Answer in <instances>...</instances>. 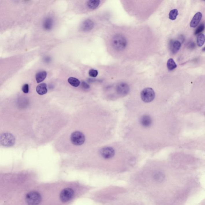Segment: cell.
I'll return each mask as SVG.
<instances>
[{"mask_svg": "<svg viewBox=\"0 0 205 205\" xmlns=\"http://www.w3.org/2000/svg\"><path fill=\"white\" fill-rule=\"evenodd\" d=\"M181 47L180 42L178 40L171 41L170 49L173 53L176 54L178 51Z\"/></svg>", "mask_w": 205, "mask_h": 205, "instance_id": "7c38bea8", "label": "cell"}, {"mask_svg": "<svg viewBox=\"0 0 205 205\" xmlns=\"http://www.w3.org/2000/svg\"><path fill=\"white\" fill-rule=\"evenodd\" d=\"M115 150L113 148L106 147L103 148L100 151V154L103 158L106 159H111L115 155Z\"/></svg>", "mask_w": 205, "mask_h": 205, "instance_id": "52a82bcc", "label": "cell"}, {"mask_svg": "<svg viewBox=\"0 0 205 205\" xmlns=\"http://www.w3.org/2000/svg\"><path fill=\"white\" fill-rule=\"evenodd\" d=\"M71 141L73 144L76 145H81L84 144L85 137L83 133L80 132H73L71 136Z\"/></svg>", "mask_w": 205, "mask_h": 205, "instance_id": "5b68a950", "label": "cell"}, {"mask_svg": "<svg viewBox=\"0 0 205 205\" xmlns=\"http://www.w3.org/2000/svg\"><path fill=\"white\" fill-rule=\"evenodd\" d=\"M202 51H205V47L203 49H202Z\"/></svg>", "mask_w": 205, "mask_h": 205, "instance_id": "484cf974", "label": "cell"}, {"mask_svg": "<svg viewBox=\"0 0 205 205\" xmlns=\"http://www.w3.org/2000/svg\"><path fill=\"white\" fill-rule=\"evenodd\" d=\"M202 17V14L201 12H197L195 14L193 19L190 22V26L191 27L195 28L197 26L199 23Z\"/></svg>", "mask_w": 205, "mask_h": 205, "instance_id": "9c48e42d", "label": "cell"}, {"mask_svg": "<svg viewBox=\"0 0 205 205\" xmlns=\"http://www.w3.org/2000/svg\"><path fill=\"white\" fill-rule=\"evenodd\" d=\"M141 99L145 103H149L154 99L155 93L153 89L149 87L145 88L141 93Z\"/></svg>", "mask_w": 205, "mask_h": 205, "instance_id": "3957f363", "label": "cell"}, {"mask_svg": "<svg viewBox=\"0 0 205 205\" xmlns=\"http://www.w3.org/2000/svg\"><path fill=\"white\" fill-rule=\"evenodd\" d=\"M98 74V72L97 70L92 69L89 71V75L90 77H95L97 76Z\"/></svg>", "mask_w": 205, "mask_h": 205, "instance_id": "603a6c76", "label": "cell"}, {"mask_svg": "<svg viewBox=\"0 0 205 205\" xmlns=\"http://www.w3.org/2000/svg\"><path fill=\"white\" fill-rule=\"evenodd\" d=\"M53 20L51 18H47L43 23V27L45 30H50L53 26Z\"/></svg>", "mask_w": 205, "mask_h": 205, "instance_id": "2e32d148", "label": "cell"}, {"mask_svg": "<svg viewBox=\"0 0 205 205\" xmlns=\"http://www.w3.org/2000/svg\"><path fill=\"white\" fill-rule=\"evenodd\" d=\"M23 92L25 93H27L29 91V86L27 84H25L22 87Z\"/></svg>", "mask_w": 205, "mask_h": 205, "instance_id": "cb8c5ba5", "label": "cell"}, {"mask_svg": "<svg viewBox=\"0 0 205 205\" xmlns=\"http://www.w3.org/2000/svg\"><path fill=\"white\" fill-rule=\"evenodd\" d=\"M178 15V12L177 9H174L169 12V18L171 20H175Z\"/></svg>", "mask_w": 205, "mask_h": 205, "instance_id": "ffe728a7", "label": "cell"}, {"mask_svg": "<svg viewBox=\"0 0 205 205\" xmlns=\"http://www.w3.org/2000/svg\"><path fill=\"white\" fill-rule=\"evenodd\" d=\"M153 178L156 182H160L163 180L164 179V176L163 175L160 173H157L154 176Z\"/></svg>", "mask_w": 205, "mask_h": 205, "instance_id": "44dd1931", "label": "cell"}, {"mask_svg": "<svg viewBox=\"0 0 205 205\" xmlns=\"http://www.w3.org/2000/svg\"><path fill=\"white\" fill-rule=\"evenodd\" d=\"M47 73L45 71H40L37 73L35 76L37 83H40L45 80L47 77Z\"/></svg>", "mask_w": 205, "mask_h": 205, "instance_id": "9a60e30c", "label": "cell"}, {"mask_svg": "<svg viewBox=\"0 0 205 205\" xmlns=\"http://www.w3.org/2000/svg\"><path fill=\"white\" fill-rule=\"evenodd\" d=\"M117 91L120 95L124 96L128 93L130 88L126 83H121L117 86Z\"/></svg>", "mask_w": 205, "mask_h": 205, "instance_id": "ba28073f", "label": "cell"}, {"mask_svg": "<svg viewBox=\"0 0 205 205\" xmlns=\"http://www.w3.org/2000/svg\"><path fill=\"white\" fill-rule=\"evenodd\" d=\"M74 192L71 188H66L63 189L60 194V199L63 202L69 201L73 197Z\"/></svg>", "mask_w": 205, "mask_h": 205, "instance_id": "8992f818", "label": "cell"}, {"mask_svg": "<svg viewBox=\"0 0 205 205\" xmlns=\"http://www.w3.org/2000/svg\"><path fill=\"white\" fill-rule=\"evenodd\" d=\"M47 85L44 83L38 85L36 88V91L37 93L40 95H43L46 94L47 92Z\"/></svg>", "mask_w": 205, "mask_h": 205, "instance_id": "4fadbf2b", "label": "cell"}, {"mask_svg": "<svg viewBox=\"0 0 205 205\" xmlns=\"http://www.w3.org/2000/svg\"><path fill=\"white\" fill-rule=\"evenodd\" d=\"M100 3L101 1L99 0H90L87 1V6L89 9L94 10L99 7Z\"/></svg>", "mask_w": 205, "mask_h": 205, "instance_id": "5bb4252c", "label": "cell"}, {"mask_svg": "<svg viewBox=\"0 0 205 205\" xmlns=\"http://www.w3.org/2000/svg\"><path fill=\"white\" fill-rule=\"evenodd\" d=\"M197 45L200 47H201L204 45L205 42V36L203 34H200L197 36Z\"/></svg>", "mask_w": 205, "mask_h": 205, "instance_id": "d6986e66", "label": "cell"}, {"mask_svg": "<svg viewBox=\"0 0 205 205\" xmlns=\"http://www.w3.org/2000/svg\"><path fill=\"white\" fill-rule=\"evenodd\" d=\"M82 87H84V88H85V89H89V85L87 84V83H85V82H82Z\"/></svg>", "mask_w": 205, "mask_h": 205, "instance_id": "d4e9b609", "label": "cell"}, {"mask_svg": "<svg viewBox=\"0 0 205 205\" xmlns=\"http://www.w3.org/2000/svg\"><path fill=\"white\" fill-rule=\"evenodd\" d=\"M41 201V196L38 192L31 191L28 192L25 196V201L28 205L39 204Z\"/></svg>", "mask_w": 205, "mask_h": 205, "instance_id": "7a4b0ae2", "label": "cell"}, {"mask_svg": "<svg viewBox=\"0 0 205 205\" xmlns=\"http://www.w3.org/2000/svg\"><path fill=\"white\" fill-rule=\"evenodd\" d=\"M1 143L5 147H10L14 144L15 138L13 135L9 133H4L1 136Z\"/></svg>", "mask_w": 205, "mask_h": 205, "instance_id": "277c9868", "label": "cell"}, {"mask_svg": "<svg viewBox=\"0 0 205 205\" xmlns=\"http://www.w3.org/2000/svg\"><path fill=\"white\" fill-rule=\"evenodd\" d=\"M69 83L72 86L75 87H78L80 84V80L73 77H71L68 79Z\"/></svg>", "mask_w": 205, "mask_h": 205, "instance_id": "ac0fdd59", "label": "cell"}, {"mask_svg": "<svg viewBox=\"0 0 205 205\" xmlns=\"http://www.w3.org/2000/svg\"><path fill=\"white\" fill-rule=\"evenodd\" d=\"M112 45L113 47L118 51L123 50L126 47L127 41L125 37L120 35L114 36L112 39Z\"/></svg>", "mask_w": 205, "mask_h": 205, "instance_id": "6da1fadb", "label": "cell"}, {"mask_svg": "<svg viewBox=\"0 0 205 205\" xmlns=\"http://www.w3.org/2000/svg\"><path fill=\"white\" fill-rule=\"evenodd\" d=\"M152 121L151 117L149 115H143L140 119V123L143 126L149 127L151 125Z\"/></svg>", "mask_w": 205, "mask_h": 205, "instance_id": "8fae6325", "label": "cell"}, {"mask_svg": "<svg viewBox=\"0 0 205 205\" xmlns=\"http://www.w3.org/2000/svg\"><path fill=\"white\" fill-rule=\"evenodd\" d=\"M204 29L205 25H204L203 23L202 24L200 25L197 28L196 30H195V35H198V34H200V33L203 32V31L204 30Z\"/></svg>", "mask_w": 205, "mask_h": 205, "instance_id": "7402d4cb", "label": "cell"}, {"mask_svg": "<svg viewBox=\"0 0 205 205\" xmlns=\"http://www.w3.org/2000/svg\"><path fill=\"white\" fill-rule=\"evenodd\" d=\"M167 68L169 71L173 70L175 69L177 67V65L174 61L173 59H171V58L168 59L167 61Z\"/></svg>", "mask_w": 205, "mask_h": 205, "instance_id": "e0dca14e", "label": "cell"}, {"mask_svg": "<svg viewBox=\"0 0 205 205\" xmlns=\"http://www.w3.org/2000/svg\"><path fill=\"white\" fill-rule=\"evenodd\" d=\"M94 27V23L91 20H87L82 23L81 29L84 32H89Z\"/></svg>", "mask_w": 205, "mask_h": 205, "instance_id": "30bf717a", "label": "cell"}]
</instances>
